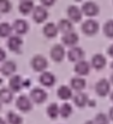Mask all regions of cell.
<instances>
[{
    "label": "cell",
    "mask_w": 113,
    "mask_h": 124,
    "mask_svg": "<svg viewBox=\"0 0 113 124\" xmlns=\"http://www.w3.org/2000/svg\"><path fill=\"white\" fill-rule=\"evenodd\" d=\"M30 65L33 68L34 71L36 72H42V71H46L47 68H48V60L46 57L41 55V54H36L31 58L30 60Z\"/></svg>",
    "instance_id": "cell-1"
},
{
    "label": "cell",
    "mask_w": 113,
    "mask_h": 124,
    "mask_svg": "<svg viewBox=\"0 0 113 124\" xmlns=\"http://www.w3.org/2000/svg\"><path fill=\"white\" fill-rule=\"evenodd\" d=\"M95 93L99 96H101V98L107 96L111 93V82L108 80H106V78L99 80L98 82L95 83Z\"/></svg>",
    "instance_id": "cell-2"
},
{
    "label": "cell",
    "mask_w": 113,
    "mask_h": 124,
    "mask_svg": "<svg viewBox=\"0 0 113 124\" xmlns=\"http://www.w3.org/2000/svg\"><path fill=\"white\" fill-rule=\"evenodd\" d=\"M82 31L87 36H94L99 31V23L95 19L89 18L85 22H83V24H82Z\"/></svg>",
    "instance_id": "cell-3"
},
{
    "label": "cell",
    "mask_w": 113,
    "mask_h": 124,
    "mask_svg": "<svg viewBox=\"0 0 113 124\" xmlns=\"http://www.w3.org/2000/svg\"><path fill=\"white\" fill-rule=\"evenodd\" d=\"M31 15H33V19L34 22L36 23H43L47 18H48V11H47V7L45 6H34L33 11H31Z\"/></svg>",
    "instance_id": "cell-4"
},
{
    "label": "cell",
    "mask_w": 113,
    "mask_h": 124,
    "mask_svg": "<svg viewBox=\"0 0 113 124\" xmlns=\"http://www.w3.org/2000/svg\"><path fill=\"white\" fill-rule=\"evenodd\" d=\"M81 11H82V13H83L84 16H88V17H95V16L99 15V12H100V7H99V5H98L96 2H94V1H87V2L83 4Z\"/></svg>",
    "instance_id": "cell-5"
},
{
    "label": "cell",
    "mask_w": 113,
    "mask_h": 124,
    "mask_svg": "<svg viewBox=\"0 0 113 124\" xmlns=\"http://www.w3.org/2000/svg\"><path fill=\"white\" fill-rule=\"evenodd\" d=\"M49 55L52 58V60H54L55 63H60L64 60L65 55H66V52H65V48L63 45H54L51 51H49Z\"/></svg>",
    "instance_id": "cell-6"
},
{
    "label": "cell",
    "mask_w": 113,
    "mask_h": 124,
    "mask_svg": "<svg viewBox=\"0 0 113 124\" xmlns=\"http://www.w3.org/2000/svg\"><path fill=\"white\" fill-rule=\"evenodd\" d=\"M66 55H68V59H69L70 62L76 63V62H78V60L84 59L85 53H84V49H83L82 47H79V46H72V47H70V49H69V52L66 53Z\"/></svg>",
    "instance_id": "cell-7"
},
{
    "label": "cell",
    "mask_w": 113,
    "mask_h": 124,
    "mask_svg": "<svg viewBox=\"0 0 113 124\" xmlns=\"http://www.w3.org/2000/svg\"><path fill=\"white\" fill-rule=\"evenodd\" d=\"M16 107L22 112H29L33 108V101L27 95H21L16 100Z\"/></svg>",
    "instance_id": "cell-8"
},
{
    "label": "cell",
    "mask_w": 113,
    "mask_h": 124,
    "mask_svg": "<svg viewBox=\"0 0 113 124\" xmlns=\"http://www.w3.org/2000/svg\"><path fill=\"white\" fill-rule=\"evenodd\" d=\"M90 69H91V65H90L89 62H87V60H84V59L76 62L75 72L78 76H87V75H89Z\"/></svg>",
    "instance_id": "cell-9"
},
{
    "label": "cell",
    "mask_w": 113,
    "mask_h": 124,
    "mask_svg": "<svg viewBox=\"0 0 113 124\" xmlns=\"http://www.w3.org/2000/svg\"><path fill=\"white\" fill-rule=\"evenodd\" d=\"M66 13H68V17L69 19L72 22V23H78L82 21V17H83V13L81 11V8L78 6L75 5H70L66 10Z\"/></svg>",
    "instance_id": "cell-10"
},
{
    "label": "cell",
    "mask_w": 113,
    "mask_h": 124,
    "mask_svg": "<svg viewBox=\"0 0 113 124\" xmlns=\"http://www.w3.org/2000/svg\"><path fill=\"white\" fill-rule=\"evenodd\" d=\"M106 64H107L106 57H105L104 54H101V53H96V54H94L93 58H91V60H90V65H91V68L95 69V70H98V71L102 70V69L106 66Z\"/></svg>",
    "instance_id": "cell-11"
},
{
    "label": "cell",
    "mask_w": 113,
    "mask_h": 124,
    "mask_svg": "<svg viewBox=\"0 0 113 124\" xmlns=\"http://www.w3.org/2000/svg\"><path fill=\"white\" fill-rule=\"evenodd\" d=\"M30 99L35 104H43L47 100V93L42 88H34L30 92Z\"/></svg>",
    "instance_id": "cell-12"
},
{
    "label": "cell",
    "mask_w": 113,
    "mask_h": 124,
    "mask_svg": "<svg viewBox=\"0 0 113 124\" xmlns=\"http://www.w3.org/2000/svg\"><path fill=\"white\" fill-rule=\"evenodd\" d=\"M12 29L17 35H24L29 30V24L25 19H16L12 24Z\"/></svg>",
    "instance_id": "cell-13"
},
{
    "label": "cell",
    "mask_w": 113,
    "mask_h": 124,
    "mask_svg": "<svg viewBox=\"0 0 113 124\" xmlns=\"http://www.w3.org/2000/svg\"><path fill=\"white\" fill-rule=\"evenodd\" d=\"M23 45V40L21 39V36L18 35H10L8 39H7V47L11 52H19L21 51V47Z\"/></svg>",
    "instance_id": "cell-14"
},
{
    "label": "cell",
    "mask_w": 113,
    "mask_h": 124,
    "mask_svg": "<svg viewBox=\"0 0 113 124\" xmlns=\"http://www.w3.org/2000/svg\"><path fill=\"white\" fill-rule=\"evenodd\" d=\"M38 81L40 83L46 87V88H51L54 85L55 83V76L52 74V72H48V71H42L40 77H38Z\"/></svg>",
    "instance_id": "cell-15"
},
{
    "label": "cell",
    "mask_w": 113,
    "mask_h": 124,
    "mask_svg": "<svg viewBox=\"0 0 113 124\" xmlns=\"http://www.w3.org/2000/svg\"><path fill=\"white\" fill-rule=\"evenodd\" d=\"M79 41V36L78 34H76L75 31H69V33H65L61 38V42L63 45L68 46V47H72V46H76Z\"/></svg>",
    "instance_id": "cell-16"
},
{
    "label": "cell",
    "mask_w": 113,
    "mask_h": 124,
    "mask_svg": "<svg viewBox=\"0 0 113 124\" xmlns=\"http://www.w3.org/2000/svg\"><path fill=\"white\" fill-rule=\"evenodd\" d=\"M8 88L16 93V92H19L22 88H23V78L19 76V75H12L10 76V81H8Z\"/></svg>",
    "instance_id": "cell-17"
},
{
    "label": "cell",
    "mask_w": 113,
    "mask_h": 124,
    "mask_svg": "<svg viewBox=\"0 0 113 124\" xmlns=\"http://www.w3.org/2000/svg\"><path fill=\"white\" fill-rule=\"evenodd\" d=\"M70 87L72 90H76V92H82L85 87H87V81L82 77V76H76V77H72L71 81H70Z\"/></svg>",
    "instance_id": "cell-18"
},
{
    "label": "cell",
    "mask_w": 113,
    "mask_h": 124,
    "mask_svg": "<svg viewBox=\"0 0 113 124\" xmlns=\"http://www.w3.org/2000/svg\"><path fill=\"white\" fill-rule=\"evenodd\" d=\"M16 70H17V65L15 62H11V60L5 62L0 68V71L4 76H12L16 72Z\"/></svg>",
    "instance_id": "cell-19"
},
{
    "label": "cell",
    "mask_w": 113,
    "mask_h": 124,
    "mask_svg": "<svg viewBox=\"0 0 113 124\" xmlns=\"http://www.w3.org/2000/svg\"><path fill=\"white\" fill-rule=\"evenodd\" d=\"M57 96H58L59 99H61V100H69V99H71V98L74 96V95H72V89H71V87L65 85V84L60 85V87L58 88V90H57Z\"/></svg>",
    "instance_id": "cell-20"
},
{
    "label": "cell",
    "mask_w": 113,
    "mask_h": 124,
    "mask_svg": "<svg viewBox=\"0 0 113 124\" xmlns=\"http://www.w3.org/2000/svg\"><path fill=\"white\" fill-rule=\"evenodd\" d=\"M74 102L77 107L79 108H83L85 107L88 104H89V96L85 94V93H82V92H78L74 96Z\"/></svg>",
    "instance_id": "cell-21"
},
{
    "label": "cell",
    "mask_w": 113,
    "mask_h": 124,
    "mask_svg": "<svg viewBox=\"0 0 113 124\" xmlns=\"http://www.w3.org/2000/svg\"><path fill=\"white\" fill-rule=\"evenodd\" d=\"M43 35L47 38V39H53L58 35V27L54 24V23H47L45 27H43Z\"/></svg>",
    "instance_id": "cell-22"
},
{
    "label": "cell",
    "mask_w": 113,
    "mask_h": 124,
    "mask_svg": "<svg viewBox=\"0 0 113 124\" xmlns=\"http://www.w3.org/2000/svg\"><path fill=\"white\" fill-rule=\"evenodd\" d=\"M34 6L35 5H34L33 0H21V2L18 5V10L22 15H29V13H31Z\"/></svg>",
    "instance_id": "cell-23"
},
{
    "label": "cell",
    "mask_w": 113,
    "mask_h": 124,
    "mask_svg": "<svg viewBox=\"0 0 113 124\" xmlns=\"http://www.w3.org/2000/svg\"><path fill=\"white\" fill-rule=\"evenodd\" d=\"M13 100V92L10 88H1L0 89V101L2 104H10Z\"/></svg>",
    "instance_id": "cell-24"
},
{
    "label": "cell",
    "mask_w": 113,
    "mask_h": 124,
    "mask_svg": "<svg viewBox=\"0 0 113 124\" xmlns=\"http://www.w3.org/2000/svg\"><path fill=\"white\" fill-rule=\"evenodd\" d=\"M58 30L61 31L63 34L65 33H69V31H72L74 30V25H72V22L68 18V19H60L59 23H58Z\"/></svg>",
    "instance_id": "cell-25"
},
{
    "label": "cell",
    "mask_w": 113,
    "mask_h": 124,
    "mask_svg": "<svg viewBox=\"0 0 113 124\" xmlns=\"http://www.w3.org/2000/svg\"><path fill=\"white\" fill-rule=\"evenodd\" d=\"M6 122H7V124H22L23 123V118L18 113H16L13 111H10L6 115Z\"/></svg>",
    "instance_id": "cell-26"
},
{
    "label": "cell",
    "mask_w": 113,
    "mask_h": 124,
    "mask_svg": "<svg viewBox=\"0 0 113 124\" xmlns=\"http://www.w3.org/2000/svg\"><path fill=\"white\" fill-rule=\"evenodd\" d=\"M72 115V106L68 102L63 104L60 107H59V116L63 117V118H69L70 116Z\"/></svg>",
    "instance_id": "cell-27"
},
{
    "label": "cell",
    "mask_w": 113,
    "mask_h": 124,
    "mask_svg": "<svg viewBox=\"0 0 113 124\" xmlns=\"http://www.w3.org/2000/svg\"><path fill=\"white\" fill-rule=\"evenodd\" d=\"M47 116L52 119H55L59 116V106L55 102H52L47 106Z\"/></svg>",
    "instance_id": "cell-28"
},
{
    "label": "cell",
    "mask_w": 113,
    "mask_h": 124,
    "mask_svg": "<svg viewBox=\"0 0 113 124\" xmlns=\"http://www.w3.org/2000/svg\"><path fill=\"white\" fill-rule=\"evenodd\" d=\"M13 29H12V25L4 22L0 24V38H8L11 34H12Z\"/></svg>",
    "instance_id": "cell-29"
},
{
    "label": "cell",
    "mask_w": 113,
    "mask_h": 124,
    "mask_svg": "<svg viewBox=\"0 0 113 124\" xmlns=\"http://www.w3.org/2000/svg\"><path fill=\"white\" fill-rule=\"evenodd\" d=\"M94 123L95 124H110V117L106 113H104V112H99V113L95 115Z\"/></svg>",
    "instance_id": "cell-30"
},
{
    "label": "cell",
    "mask_w": 113,
    "mask_h": 124,
    "mask_svg": "<svg viewBox=\"0 0 113 124\" xmlns=\"http://www.w3.org/2000/svg\"><path fill=\"white\" fill-rule=\"evenodd\" d=\"M104 34L106 38L113 39V19H110L104 25Z\"/></svg>",
    "instance_id": "cell-31"
},
{
    "label": "cell",
    "mask_w": 113,
    "mask_h": 124,
    "mask_svg": "<svg viewBox=\"0 0 113 124\" xmlns=\"http://www.w3.org/2000/svg\"><path fill=\"white\" fill-rule=\"evenodd\" d=\"M12 8L10 0H0V13H8Z\"/></svg>",
    "instance_id": "cell-32"
},
{
    "label": "cell",
    "mask_w": 113,
    "mask_h": 124,
    "mask_svg": "<svg viewBox=\"0 0 113 124\" xmlns=\"http://www.w3.org/2000/svg\"><path fill=\"white\" fill-rule=\"evenodd\" d=\"M57 0H41V5L45 6V7H51L55 4Z\"/></svg>",
    "instance_id": "cell-33"
},
{
    "label": "cell",
    "mask_w": 113,
    "mask_h": 124,
    "mask_svg": "<svg viewBox=\"0 0 113 124\" xmlns=\"http://www.w3.org/2000/svg\"><path fill=\"white\" fill-rule=\"evenodd\" d=\"M5 59H6V52L2 48H0V63L5 62Z\"/></svg>",
    "instance_id": "cell-34"
},
{
    "label": "cell",
    "mask_w": 113,
    "mask_h": 124,
    "mask_svg": "<svg viewBox=\"0 0 113 124\" xmlns=\"http://www.w3.org/2000/svg\"><path fill=\"white\" fill-rule=\"evenodd\" d=\"M107 54H108L110 57H112L113 58V43L108 47V49H107Z\"/></svg>",
    "instance_id": "cell-35"
},
{
    "label": "cell",
    "mask_w": 113,
    "mask_h": 124,
    "mask_svg": "<svg viewBox=\"0 0 113 124\" xmlns=\"http://www.w3.org/2000/svg\"><path fill=\"white\" fill-rule=\"evenodd\" d=\"M108 117H110V119L113 121V106L110 108V112H108Z\"/></svg>",
    "instance_id": "cell-36"
},
{
    "label": "cell",
    "mask_w": 113,
    "mask_h": 124,
    "mask_svg": "<svg viewBox=\"0 0 113 124\" xmlns=\"http://www.w3.org/2000/svg\"><path fill=\"white\" fill-rule=\"evenodd\" d=\"M29 84H30V81H29V80H25V81H23V87H24V88L29 87Z\"/></svg>",
    "instance_id": "cell-37"
},
{
    "label": "cell",
    "mask_w": 113,
    "mask_h": 124,
    "mask_svg": "<svg viewBox=\"0 0 113 124\" xmlns=\"http://www.w3.org/2000/svg\"><path fill=\"white\" fill-rule=\"evenodd\" d=\"M0 124H7V122H6L5 119H2V118H0Z\"/></svg>",
    "instance_id": "cell-38"
},
{
    "label": "cell",
    "mask_w": 113,
    "mask_h": 124,
    "mask_svg": "<svg viewBox=\"0 0 113 124\" xmlns=\"http://www.w3.org/2000/svg\"><path fill=\"white\" fill-rule=\"evenodd\" d=\"M84 124H95V123H94V121H87Z\"/></svg>",
    "instance_id": "cell-39"
},
{
    "label": "cell",
    "mask_w": 113,
    "mask_h": 124,
    "mask_svg": "<svg viewBox=\"0 0 113 124\" xmlns=\"http://www.w3.org/2000/svg\"><path fill=\"white\" fill-rule=\"evenodd\" d=\"M110 98H111V101L113 102V92H111V94H110Z\"/></svg>",
    "instance_id": "cell-40"
},
{
    "label": "cell",
    "mask_w": 113,
    "mask_h": 124,
    "mask_svg": "<svg viewBox=\"0 0 113 124\" xmlns=\"http://www.w3.org/2000/svg\"><path fill=\"white\" fill-rule=\"evenodd\" d=\"M110 82H111V84H113V74L111 75V78H110Z\"/></svg>",
    "instance_id": "cell-41"
},
{
    "label": "cell",
    "mask_w": 113,
    "mask_h": 124,
    "mask_svg": "<svg viewBox=\"0 0 113 124\" xmlns=\"http://www.w3.org/2000/svg\"><path fill=\"white\" fill-rule=\"evenodd\" d=\"M111 69H112V70H113V62H112V63H111Z\"/></svg>",
    "instance_id": "cell-42"
},
{
    "label": "cell",
    "mask_w": 113,
    "mask_h": 124,
    "mask_svg": "<svg viewBox=\"0 0 113 124\" xmlns=\"http://www.w3.org/2000/svg\"><path fill=\"white\" fill-rule=\"evenodd\" d=\"M1 106H2V102L0 101V110H1Z\"/></svg>",
    "instance_id": "cell-43"
},
{
    "label": "cell",
    "mask_w": 113,
    "mask_h": 124,
    "mask_svg": "<svg viewBox=\"0 0 113 124\" xmlns=\"http://www.w3.org/2000/svg\"><path fill=\"white\" fill-rule=\"evenodd\" d=\"M75 1H78V2H79V1H82V0H75Z\"/></svg>",
    "instance_id": "cell-44"
}]
</instances>
